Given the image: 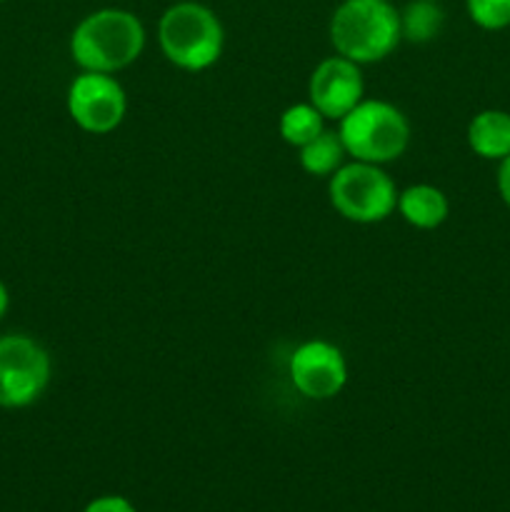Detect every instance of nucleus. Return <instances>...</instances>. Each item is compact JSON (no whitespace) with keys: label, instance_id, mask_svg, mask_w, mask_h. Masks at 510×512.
Masks as SVG:
<instances>
[{"label":"nucleus","instance_id":"f257e3e1","mask_svg":"<svg viewBox=\"0 0 510 512\" xmlns=\"http://www.w3.org/2000/svg\"><path fill=\"white\" fill-rule=\"evenodd\" d=\"M145 28L140 18L123 8H100L85 15L70 35V55L83 70L118 73L140 58Z\"/></svg>","mask_w":510,"mask_h":512},{"label":"nucleus","instance_id":"f03ea898","mask_svg":"<svg viewBox=\"0 0 510 512\" xmlns=\"http://www.w3.org/2000/svg\"><path fill=\"white\" fill-rule=\"evenodd\" d=\"M400 40V10L390 0H343L330 18L335 53L358 65L385 60Z\"/></svg>","mask_w":510,"mask_h":512},{"label":"nucleus","instance_id":"7ed1b4c3","mask_svg":"<svg viewBox=\"0 0 510 512\" xmlns=\"http://www.w3.org/2000/svg\"><path fill=\"white\" fill-rule=\"evenodd\" d=\"M158 43L165 58L180 70L198 73L218 63L225 30L218 15L203 3L183 0L160 15Z\"/></svg>","mask_w":510,"mask_h":512},{"label":"nucleus","instance_id":"20e7f679","mask_svg":"<svg viewBox=\"0 0 510 512\" xmlns=\"http://www.w3.org/2000/svg\"><path fill=\"white\" fill-rule=\"evenodd\" d=\"M345 153L363 163L398 160L410 143V123L403 110L385 100H360L338 128Z\"/></svg>","mask_w":510,"mask_h":512},{"label":"nucleus","instance_id":"39448f33","mask_svg":"<svg viewBox=\"0 0 510 512\" xmlns=\"http://www.w3.org/2000/svg\"><path fill=\"white\" fill-rule=\"evenodd\" d=\"M330 203L353 223H380L398 208V188L380 165L353 160L330 175Z\"/></svg>","mask_w":510,"mask_h":512},{"label":"nucleus","instance_id":"423d86ee","mask_svg":"<svg viewBox=\"0 0 510 512\" xmlns=\"http://www.w3.org/2000/svg\"><path fill=\"white\" fill-rule=\"evenodd\" d=\"M50 383V355L28 335H0V408L33 405Z\"/></svg>","mask_w":510,"mask_h":512},{"label":"nucleus","instance_id":"0eeeda50","mask_svg":"<svg viewBox=\"0 0 510 512\" xmlns=\"http://www.w3.org/2000/svg\"><path fill=\"white\" fill-rule=\"evenodd\" d=\"M68 113L85 133L105 135L123 123L128 98L113 75L83 70L68 88Z\"/></svg>","mask_w":510,"mask_h":512},{"label":"nucleus","instance_id":"6e6552de","mask_svg":"<svg viewBox=\"0 0 510 512\" xmlns=\"http://www.w3.org/2000/svg\"><path fill=\"white\" fill-rule=\"evenodd\" d=\"M295 390L308 400H330L348 383V363L338 345L328 340H308L298 345L288 363Z\"/></svg>","mask_w":510,"mask_h":512},{"label":"nucleus","instance_id":"1a4fd4ad","mask_svg":"<svg viewBox=\"0 0 510 512\" xmlns=\"http://www.w3.org/2000/svg\"><path fill=\"white\" fill-rule=\"evenodd\" d=\"M363 93L365 83L360 65L343 58V55L325 58L310 75V103L320 110L323 118L340 120L363 100Z\"/></svg>","mask_w":510,"mask_h":512},{"label":"nucleus","instance_id":"9d476101","mask_svg":"<svg viewBox=\"0 0 510 512\" xmlns=\"http://www.w3.org/2000/svg\"><path fill=\"white\" fill-rule=\"evenodd\" d=\"M398 210L405 223L420 230H433L445 223L448 218V198L440 188L428 183H418L398 193Z\"/></svg>","mask_w":510,"mask_h":512},{"label":"nucleus","instance_id":"9b49d317","mask_svg":"<svg viewBox=\"0 0 510 512\" xmlns=\"http://www.w3.org/2000/svg\"><path fill=\"white\" fill-rule=\"evenodd\" d=\"M468 145L475 155L503 160L510 155V113L483 110L468 125Z\"/></svg>","mask_w":510,"mask_h":512},{"label":"nucleus","instance_id":"f8f14e48","mask_svg":"<svg viewBox=\"0 0 510 512\" xmlns=\"http://www.w3.org/2000/svg\"><path fill=\"white\" fill-rule=\"evenodd\" d=\"M445 23L438 0H410L400 10V35L408 43H430L440 35Z\"/></svg>","mask_w":510,"mask_h":512},{"label":"nucleus","instance_id":"ddd939ff","mask_svg":"<svg viewBox=\"0 0 510 512\" xmlns=\"http://www.w3.org/2000/svg\"><path fill=\"white\" fill-rule=\"evenodd\" d=\"M345 155L348 153H345L340 135L333 133V130H323L318 138H313L300 148V168L305 173L323 178V175H333L343 165Z\"/></svg>","mask_w":510,"mask_h":512},{"label":"nucleus","instance_id":"4468645a","mask_svg":"<svg viewBox=\"0 0 510 512\" xmlns=\"http://www.w3.org/2000/svg\"><path fill=\"white\" fill-rule=\"evenodd\" d=\"M323 120L325 118L320 115V110L315 108L313 103L290 105V108H285L283 115H280V138L288 145H293V148H303L305 143H310V140L318 138V135L323 133Z\"/></svg>","mask_w":510,"mask_h":512},{"label":"nucleus","instance_id":"2eb2a0df","mask_svg":"<svg viewBox=\"0 0 510 512\" xmlns=\"http://www.w3.org/2000/svg\"><path fill=\"white\" fill-rule=\"evenodd\" d=\"M468 15L485 30H503L510 25V0H465Z\"/></svg>","mask_w":510,"mask_h":512},{"label":"nucleus","instance_id":"dca6fc26","mask_svg":"<svg viewBox=\"0 0 510 512\" xmlns=\"http://www.w3.org/2000/svg\"><path fill=\"white\" fill-rule=\"evenodd\" d=\"M85 512H135V508L120 495H103V498L93 500Z\"/></svg>","mask_w":510,"mask_h":512},{"label":"nucleus","instance_id":"f3484780","mask_svg":"<svg viewBox=\"0 0 510 512\" xmlns=\"http://www.w3.org/2000/svg\"><path fill=\"white\" fill-rule=\"evenodd\" d=\"M498 190H500V198H503L505 205H508V208H510V155H508V158L500 160Z\"/></svg>","mask_w":510,"mask_h":512},{"label":"nucleus","instance_id":"a211bd4d","mask_svg":"<svg viewBox=\"0 0 510 512\" xmlns=\"http://www.w3.org/2000/svg\"><path fill=\"white\" fill-rule=\"evenodd\" d=\"M8 305H10L8 288H5V283H3V280H0V320H3V315L8 313Z\"/></svg>","mask_w":510,"mask_h":512},{"label":"nucleus","instance_id":"6ab92c4d","mask_svg":"<svg viewBox=\"0 0 510 512\" xmlns=\"http://www.w3.org/2000/svg\"><path fill=\"white\" fill-rule=\"evenodd\" d=\"M0 3H3V0H0Z\"/></svg>","mask_w":510,"mask_h":512}]
</instances>
